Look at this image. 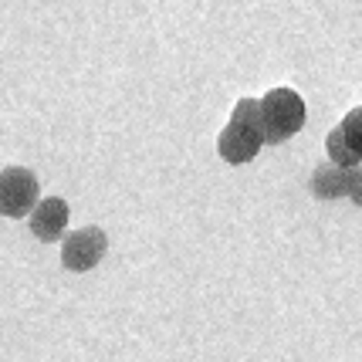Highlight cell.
<instances>
[{"instance_id": "6da1fadb", "label": "cell", "mask_w": 362, "mask_h": 362, "mask_svg": "<svg viewBox=\"0 0 362 362\" xmlns=\"http://www.w3.org/2000/svg\"><path fill=\"white\" fill-rule=\"evenodd\" d=\"M261 146H264V129H261L257 98H240L234 105L230 122L223 126L221 139H217V149L230 166H240V163H251L261 153Z\"/></svg>"}, {"instance_id": "7a4b0ae2", "label": "cell", "mask_w": 362, "mask_h": 362, "mask_svg": "<svg viewBox=\"0 0 362 362\" xmlns=\"http://www.w3.org/2000/svg\"><path fill=\"white\" fill-rule=\"evenodd\" d=\"M257 109H261L264 142H271V146L288 142L305 126V98H301L295 88H271V92L257 102Z\"/></svg>"}, {"instance_id": "3957f363", "label": "cell", "mask_w": 362, "mask_h": 362, "mask_svg": "<svg viewBox=\"0 0 362 362\" xmlns=\"http://www.w3.org/2000/svg\"><path fill=\"white\" fill-rule=\"evenodd\" d=\"M41 200V187H37V176L24 166H7L0 170V214L21 221V217H31V210Z\"/></svg>"}, {"instance_id": "277c9868", "label": "cell", "mask_w": 362, "mask_h": 362, "mask_svg": "<svg viewBox=\"0 0 362 362\" xmlns=\"http://www.w3.org/2000/svg\"><path fill=\"white\" fill-rule=\"evenodd\" d=\"M109 251V237L102 227H78L62 237V264L68 271H92Z\"/></svg>"}, {"instance_id": "5b68a950", "label": "cell", "mask_w": 362, "mask_h": 362, "mask_svg": "<svg viewBox=\"0 0 362 362\" xmlns=\"http://www.w3.org/2000/svg\"><path fill=\"white\" fill-rule=\"evenodd\" d=\"M325 153H329V163L339 166V170H356V166H362V105L349 112L346 119L329 132Z\"/></svg>"}, {"instance_id": "8992f818", "label": "cell", "mask_w": 362, "mask_h": 362, "mask_svg": "<svg viewBox=\"0 0 362 362\" xmlns=\"http://www.w3.org/2000/svg\"><path fill=\"white\" fill-rule=\"evenodd\" d=\"M68 217H71V210L62 197H45L31 210L28 223H31V234L37 240H62L64 230H68Z\"/></svg>"}, {"instance_id": "52a82bcc", "label": "cell", "mask_w": 362, "mask_h": 362, "mask_svg": "<svg viewBox=\"0 0 362 362\" xmlns=\"http://www.w3.org/2000/svg\"><path fill=\"white\" fill-rule=\"evenodd\" d=\"M312 193L318 200H339L349 197V170H339L332 163H318L312 173Z\"/></svg>"}, {"instance_id": "ba28073f", "label": "cell", "mask_w": 362, "mask_h": 362, "mask_svg": "<svg viewBox=\"0 0 362 362\" xmlns=\"http://www.w3.org/2000/svg\"><path fill=\"white\" fill-rule=\"evenodd\" d=\"M349 197H352V200L362 206V166L349 170Z\"/></svg>"}]
</instances>
